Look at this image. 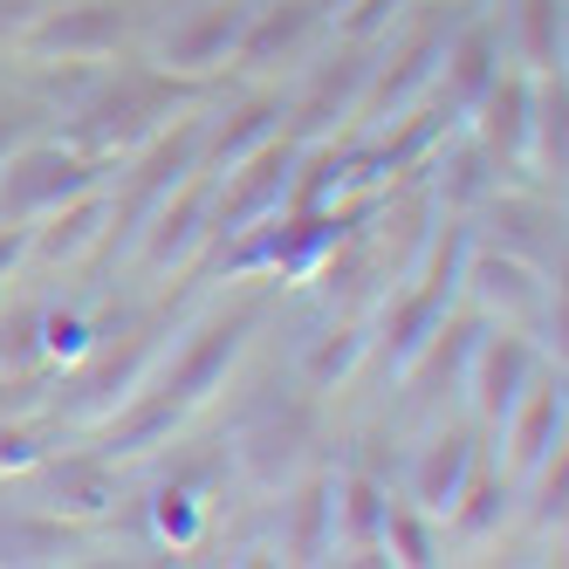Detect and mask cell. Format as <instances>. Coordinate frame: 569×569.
<instances>
[{
  "instance_id": "1",
  "label": "cell",
  "mask_w": 569,
  "mask_h": 569,
  "mask_svg": "<svg viewBox=\"0 0 569 569\" xmlns=\"http://www.w3.org/2000/svg\"><path fill=\"white\" fill-rule=\"evenodd\" d=\"M117 34H124V8H110V0H90V8H76L62 21H49L34 42L42 49H110Z\"/></svg>"
},
{
  "instance_id": "6",
  "label": "cell",
  "mask_w": 569,
  "mask_h": 569,
  "mask_svg": "<svg viewBox=\"0 0 569 569\" xmlns=\"http://www.w3.org/2000/svg\"><path fill=\"white\" fill-rule=\"evenodd\" d=\"M233 343H240V322H227V330H207V343L186 357V371H179V385H172V391H186V398H192V391H199V385H207L220 363L233 357Z\"/></svg>"
},
{
  "instance_id": "4",
  "label": "cell",
  "mask_w": 569,
  "mask_h": 569,
  "mask_svg": "<svg viewBox=\"0 0 569 569\" xmlns=\"http://www.w3.org/2000/svg\"><path fill=\"white\" fill-rule=\"evenodd\" d=\"M76 172H83V166H76V158H56V151H34L28 158V166L8 179V207H34V199H49L56 186L69 192L76 186Z\"/></svg>"
},
{
  "instance_id": "8",
  "label": "cell",
  "mask_w": 569,
  "mask_h": 569,
  "mask_svg": "<svg viewBox=\"0 0 569 569\" xmlns=\"http://www.w3.org/2000/svg\"><path fill=\"white\" fill-rule=\"evenodd\" d=\"M528 49H536V62L556 56V0H528Z\"/></svg>"
},
{
  "instance_id": "3",
  "label": "cell",
  "mask_w": 569,
  "mask_h": 569,
  "mask_svg": "<svg viewBox=\"0 0 569 569\" xmlns=\"http://www.w3.org/2000/svg\"><path fill=\"white\" fill-rule=\"evenodd\" d=\"M316 21V0H281V8H268L254 28H248V42H240V56L248 62H261V56H274V49H289L296 34Z\"/></svg>"
},
{
  "instance_id": "5",
  "label": "cell",
  "mask_w": 569,
  "mask_h": 569,
  "mask_svg": "<svg viewBox=\"0 0 569 569\" xmlns=\"http://www.w3.org/2000/svg\"><path fill=\"white\" fill-rule=\"evenodd\" d=\"M460 467H467V439H439L432 453H426V467H419V501H426V508H446Z\"/></svg>"
},
{
  "instance_id": "10",
  "label": "cell",
  "mask_w": 569,
  "mask_h": 569,
  "mask_svg": "<svg viewBox=\"0 0 569 569\" xmlns=\"http://www.w3.org/2000/svg\"><path fill=\"white\" fill-rule=\"evenodd\" d=\"M480 76H487V34H467L460 42V90H480Z\"/></svg>"
},
{
  "instance_id": "9",
  "label": "cell",
  "mask_w": 569,
  "mask_h": 569,
  "mask_svg": "<svg viewBox=\"0 0 569 569\" xmlns=\"http://www.w3.org/2000/svg\"><path fill=\"white\" fill-rule=\"evenodd\" d=\"M268 117H274V103H254V110H248V124H240L233 138H220V158H240L254 138H268Z\"/></svg>"
},
{
  "instance_id": "7",
  "label": "cell",
  "mask_w": 569,
  "mask_h": 569,
  "mask_svg": "<svg viewBox=\"0 0 569 569\" xmlns=\"http://www.w3.org/2000/svg\"><path fill=\"white\" fill-rule=\"evenodd\" d=\"M521 363H528V350H521V343H501V350H487V391H480V405H487V412H501V405L515 398L508 385L521 378Z\"/></svg>"
},
{
  "instance_id": "13",
  "label": "cell",
  "mask_w": 569,
  "mask_h": 569,
  "mask_svg": "<svg viewBox=\"0 0 569 569\" xmlns=\"http://www.w3.org/2000/svg\"><path fill=\"white\" fill-rule=\"evenodd\" d=\"M391 536H398L405 562H426V542H419V528H412V521H391Z\"/></svg>"
},
{
  "instance_id": "11",
  "label": "cell",
  "mask_w": 569,
  "mask_h": 569,
  "mask_svg": "<svg viewBox=\"0 0 569 569\" xmlns=\"http://www.w3.org/2000/svg\"><path fill=\"white\" fill-rule=\"evenodd\" d=\"M480 281H487V296H495V302H521L528 289H521V274L515 268H501V261H487L480 268Z\"/></svg>"
},
{
  "instance_id": "12",
  "label": "cell",
  "mask_w": 569,
  "mask_h": 569,
  "mask_svg": "<svg viewBox=\"0 0 569 569\" xmlns=\"http://www.w3.org/2000/svg\"><path fill=\"white\" fill-rule=\"evenodd\" d=\"M542 151L562 166V90H556V103H542Z\"/></svg>"
},
{
  "instance_id": "2",
  "label": "cell",
  "mask_w": 569,
  "mask_h": 569,
  "mask_svg": "<svg viewBox=\"0 0 569 569\" xmlns=\"http://www.w3.org/2000/svg\"><path fill=\"white\" fill-rule=\"evenodd\" d=\"M240 28H248V8H213L207 21H192L186 34H172V42H166V62H213L227 42H240Z\"/></svg>"
}]
</instances>
